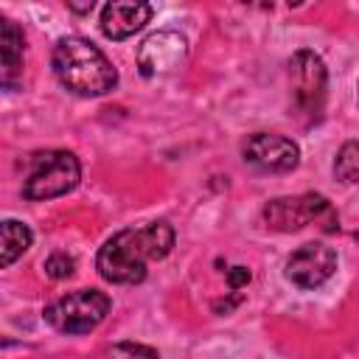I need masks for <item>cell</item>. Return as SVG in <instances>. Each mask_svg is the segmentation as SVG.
Wrapping results in <instances>:
<instances>
[{"mask_svg":"<svg viewBox=\"0 0 359 359\" xmlns=\"http://www.w3.org/2000/svg\"><path fill=\"white\" fill-rule=\"evenodd\" d=\"M22 53H25V36H22L20 25L14 20H3V25H0V59H3L0 81L8 90L22 76Z\"/></svg>","mask_w":359,"mask_h":359,"instance_id":"8fae6325","label":"cell"},{"mask_svg":"<svg viewBox=\"0 0 359 359\" xmlns=\"http://www.w3.org/2000/svg\"><path fill=\"white\" fill-rule=\"evenodd\" d=\"M154 8L149 3H107L101 8V34L107 39H129L132 34H137L149 20H151Z\"/></svg>","mask_w":359,"mask_h":359,"instance_id":"30bf717a","label":"cell"},{"mask_svg":"<svg viewBox=\"0 0 359 359\" xmlns=\"http://www.w3.org/2000/svg\"><path fill=\"white\" fill-rule=\"evenodd\" d=\"M250 269L247 266H233V269H227V286L233 289V292H238L241 286H247L250 283Z\"/></svg>","mask_w":359,"mask_h":359,"instance_id":"2e32d148","label":"cell"},{"mask_svg":"<svg viewBox=\"0 0 359 359\" xmlns=\"http://www.w3.org/2000/svg\"><path fill=\"white\" fill-rule=\"evenodd\" d=\"M188 56V39L177 31H157L137 48V70L146 79L174 73Z\"/></svg>","mask_w":359,"mask_h":359,"instance_id":"ba28073f","label":"cell"},{"mask_svg":"<svg viewBox=\"0 0 359 359\" xmlns=\"http://www.w3.org/2000/svg\"><path fill=\"white\" fill-rule=\"evenodd\" d=\"M53 73L62 87L81 98H95L107 95L118 84V70L115 65L84 36H65L53 45L50 56Z\"/></svg>","mask_w":359,"mask_h":359,"instance_id":"7a4b0ae2","label":"cell"},{"mask_svg":"<svg viewBox=\"0 0 359 359\" xmlns=\"http://www.w3.org/2000/svg\"><path fill=\"white\" fill-rule=\"evenodd\" d=\"M109 306H112L109 294L98 289H76L53 300L50 306H45L42 314L62 334H90L104 323V317L109 314Z\"/></svg>","mask_w":359,"mask_h":359,"instance_id":"5b68a950","label":"cell"},{"mask_svg":"<svg viewBox=\"0 0 359 359\" xmlns=\"http://www.w3.org/2000/svg\"><path fill=\"white\" fill-rule=\"evenodd\" d=\"M174 247V227L168 222H149L143 227L118 230L104 241L95 269L109 283H140L151 261H163Z\"/></svg>","mask_w":359,"mask_h":359,"instance_id":"6da1fadb","label":"cell"},{"mask_svg":"<svg viewBox=\"0 0 359 359\" xmlns=\"http://www.w3.org/2000/svg\"><path fill=\"white\" fill-rule=\"evenodd\" d=\"M238 300H241V294H236L233 300H216V303H213V311H216V314H222V311L227 314V311H230V309H233Z\"/></svg>","mask_w":359,"mask_h":359,"instance_id":"e0dca14e","label":"cell"},{"mask_svg":"<svg viewBox=\"0 0 359 359\" xmlns=\"http://www.w3.org/2000/svg\"><path fill=\"white\" fill-rule=\"evenodd\" d=\"M81 165L73 151L65 149H45L25 157V177H22V196L31 202L65 196L79 185Z\"/></svg>","mask_w":359,"mask_h":359,"instance_id":"3957f363","label":"cell"},{"mask_svg":"<svg viewBox=\"0 0 359 359\" xmlns=\"http://www.w3.org/2000/svg\"><path fill=\"white\" fill-rule=\"evenodd\" d=\"M356 241H359V230H356Z\"/></svg>","mask_w":359,"mask_h":359,"instance_id":"d6986e66","label":"cell"},{"mask_svg":"<svg viewBox=\"0 0 359 359\" xmlns=\"http://www.w3.org/2000/svg\"><path fill=\"white\" fill-rule=\"evenodd\" d=\"M337 272V252L323 241L300 244L286 258V278L300 289H317Z\"/></svg>","mask_w":359,"mask_h":359,"instance_id":"9c48e42d","label":"cell"},{"mask_svg":"<svg viewBox=\"0 0 359 359\" xmlns=\"http://www.w3.org/2000/svg\"><path fill=\"white\" fill-rule=\"evenodd\" d=\"M34 241V233L28 224L17 222V219H6L3 222V266H11Z\"/></svg>","mask_w":359,"mask_h":359,"instance_id":"7c38bea8","label":"cell"},{"mask_svg":"<svg viewBox=\"0 0 359 359\" xmlns=\"http://www.w3.org/2000/svg\"><path fill=\"white\" fill-rule=\"evenodd\" d=\"M289 84L294 109L306 118V123H317L325 109V90H328V70L325 62L314 50H297L289 59Z\"/></svg>","mask_w":359,"mask_h":359,"instance_id":"8992f818","label":"cell"},{"mask_svg":"<svg viewBox=\"0 0 359 359\" xmlns=\"http://www.w3.org/2000/svg\"><path fill=\"white\" fill-rule=\"evenodd\" d=\"M104 359H160V356L149 345H140V342H118V345H112L104 353Z\"/></svg>","mask_w":359,"mask_h":359,"instance_id":"5bb4252c","label":"cell"},{"mask_svg":"<svg viewBox=\"0 0 359 359\" xmlns=\"http://www.w3.org/2000/svg\"><path fill=\"white\" fill-rule=\"evenodd\" d=\"M93 6H95L93 0H90V3H84V6H76V3H70V11H76V14H90V11H93Z\"/></svg>","mask_w":359,"mask_h":359,"instance_id":"ac0fdd59","label":"cell"},{"mask_svg":"<svg viewBox=\"0 0 359 359\" xmlns=\"http://www.w3.org/2000/svg\"><path fill=\"white\" fill-rule=\"evenodd\" d=\"M334 174H337V180H342L348 185L359 182V140H351L337 151Z\"/></svg>","mask_w":359,"mask_h":359,"instance_id":"4fadbf2b","label":"cell"},{"mask_svg":"<svg viewBox=\"0 0 359 359\" xmlns=\"http://www.w3.org/2000/svg\"><path fill=\"white\" fill-rule=\"evenodd\" d=\"M356 93H359V87H356Z\"/></svg>","mask_w":359,"mask_h":359,"instance_id":"ffe728a7","label":"cell"},{"mask_svg":"<svg viewBox=\"0 0 359 359\" xmlns=\"http://www.w3.org/2000/svg\"><path fill=\"white\" fill-rule=\"evenodd\" d=\"M264 222L269 230L292 233L306 224H320L323 233H339V216L334 205L323 194H297V196H278L264 205Z\"/></svg>","mask_w":359,"mask_h":359,"instance_id":"277c9868","label":"cell"},{"mask_svg":"<svg viewBox=\"0 0 359 359\" xmlns=\"http://www.w3.org/2000/svg\"><path fill=\"white\" fill-rule=\"evenodd\" d=\"M73 269H76V261H73V255H67V252H50V255L45 258V275L53 278V280L70 278Z\"/></svg>","mask_w":359,"mask_h":359,"instance_id":"9a60e30c","label":"cell"},{"mask_svg":"<svg viewBox=\"0 0 359 359\" xmlns=\"http://www.w3.org/2000/svg\"><path fill=\"white\" fill-rule=\"evenodd\" d=\"M241 154L250 165H255L258 171H269V174H286L297 168L300 163V146L292 137L275 135V132L250 135L241 146Z\"/></svg>","mask_w":359,"mask_h":359,"instance_id":"52a82bcc","label":"cell"}]
</instances>
